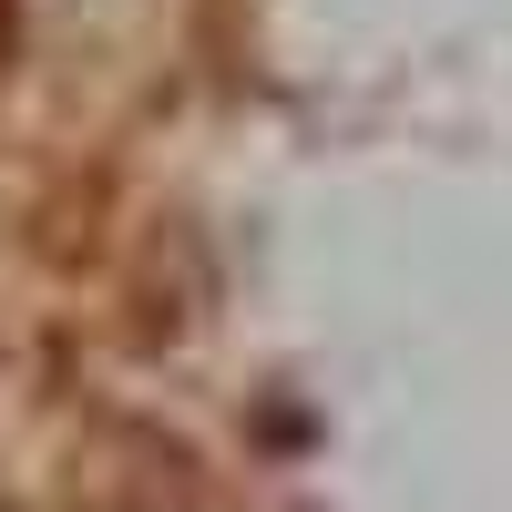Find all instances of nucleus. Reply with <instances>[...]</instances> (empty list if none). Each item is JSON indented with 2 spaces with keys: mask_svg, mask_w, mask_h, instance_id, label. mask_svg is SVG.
<instances>
[{
  "mask_svg": "<svg viewBox=\"0 0 512 512\" xmlns=\"http://www.w3.org/2000/svg\"><path fill=\"white\" fill-rule=\"evenodd\" d=\"M0 41H11V0H0Z\"/></svg>",
  "mask_w": 512,
  "mask_h": 512,
  "instance_id": "1",
  "label": "nucleus"
}]
</instances>
